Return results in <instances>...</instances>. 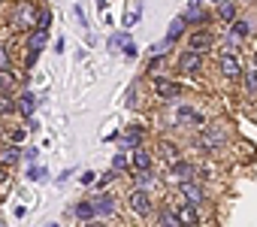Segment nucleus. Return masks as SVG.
I'll use <instances>...</instances> for the list:
<instances>
[{
	"label": "nucleus",
	"mask_w": 257,
	"mask_h": 227,
	"mask_svg": "<svg viewBox=\"0 0 257 227\" xmlns=\"http://www.w3.org/2000/svg\"><path fill=\"white\" fill-rule=\"evenodd\" d=\"M28 179H31V182H37V179H46V170H43V167H31V170H28Z\"/></svg>",
	"instance_id": "nucleus-35"
},
{
	"label": "nucleus",
	"mask_w": 257,
	"mask_h": 227,
	"mask_svg": "<svg viewBox=\"0 0 257 227\" xmlns=\"http://www.w3.org/2000/svg\"><path fill=\"white\" fill-rule=\"evenodd\" d=\"M46 227H58V224H55V221H52V224H46Z\"/></svg>",
	"instance_id": "nucleus-45"
},
{
	"label": "nucleus",
	"mask_w": 257,
	"mask_h": 227,
	"mask_svg": "<svg viewBox=\"0 0 257 227\" xmlns=\"http://www.w3.org/2000/svg\"><path fill=\"white\" fill-rule=\"evenodd\" d=\"M248 34H251V22H248V19H239V16H236V19L230 22L227 40H233V43H242V40H245Z\"/></svg>",
	"instance_id": "nucleus-12"
},
{
	"label": "nucleus",
	"mask_w": 257,
	"mask_h": 227,
	"mask_svg": "<svg viewBox=\"0 0 257 227\" xmlns=\"http://www.w3.org/2000/svg\"><path fill=\"white\" fill-rule=\"evenodd\" d=\"M13 82H16V76L10 73V67H7V70H0V91H7Z\"/></svg>",
	"instance_id": "nucleus-29"
},
{
	"label": "nucleus",
	"mask_w": 257,
	"mask_h": 227,
	"mask_svg": "<svg viewBox=\"0 0 257 227\" xmlns=\"http://www.w3.org/2000/svg\"><path fill=\"white\" fill-rule=\"evenodd\" d=\"M37 16H40V10L34 7V4H19L13 13H10V28L13 31H34L37 28Z\"/></svg>",
	"instance_id": "nucleus-1"
},
{
	"label": "nucleus",
	"mask_w": 257,
	"mask_h": 227,
	"mask_svg": "<svg viewBox=\"0 0 257 227\" xmlns=\"http://www.w3.org/2000/svg\"><path fill=\"white\" fill-rule=\"evenodd\" d=\"M124 55H127V58H137V43H127V46H124Z\"/></svg>",
	"instance_id": "nucleus-39"
},
{
	"label": "nucleus",
	"mask_w": 257,
	"mask_h": 227,
	"mask_svg": "<svg viewBox=\"0 0 257 227\" xmlns=\"http://www.w3.org/2000/svg\"><path fill=\"white\" fill-rule=\"evenodd\" d=\"M127 43H131V34H127V31L112 34V37H109V52H118V49H124Z\"/></svg>",
	"instance_id": "nucleus-25"
},
{
	"label": "nucleus",
	"mask_w": 257,
	"mask_h": 227,
	"mask_svg": "<svg viewBox=\"0 0 257 227\" xmlns=\"http://www.w3.org/2000/svg\"><path fill=\"white\" fill-rule=\"evenodd\" d=\"M112 170H115V173H127V170H131V158H127L124 152H118V155L112 158Z\"/></svg>",
	"instance_id": "nucleus-27"
},
{
	"label": "nucleus",
	"mask_w": 257,
	"mask_h": 227,
	"mask_svg": "<svg viewBox=\"0 0 257 227\" xmlns=\"http://www.w3.org/2000/svg\"><path fill=\"white\" fill-rule=\"evenodd\" d=\"M158 152H161V158H164V161H167V167H170V164H173V161H179V158H182V155H179V149H176V146H173V143H167V140H164V143H161V149H158Z\"/></svg>",
	"instance_id": "nucleus-24"
},
{
	"label": "nucleus",
	"mask_w": 257,
	"mask_h": 227,
	"mask_svg": "<svg viewBox=\"0 0 257 227\" xmlns=\"http://www.w3.org/2000/svg\"><path fill=\"white\" fill-rule=\"evenodd\" d=\"M155 91H158L161 100H179L185 88H182L179 82H170V79H164V76H155Z\"/></svg>",
	"instance_id": "nucleus-5"
},
{
	"label": "nucleus",
	"mask_w": 257,
	"mask_h": 227,
	"mask_svg": "<svg viewBox=\"0 0 257 227\" xmlns=\"http://www.w3.org/2000/svg\"><path fill=\"white\" fill-rule=\"evenodd\" d=\"M127 203H131V209H134L137 215H149V212H152V197H149L143 188H134L131 197H127Z\"/></svg>",
	"instance_id": "nucleus-8"
},
{
	"label": "nucleus",
	"mask_w": 257,
	"mask_h": 227,
	"mask_svg": "<svg viewBox=\"0 0 257 227\" xmlns=\"http://www.w3.org/2000/svg\"><path fill=\"white\" fill-rule=\"evenodd\" d=\"M179 188H182V194H185V200H191V203H203V200H206V194H203V188H200V185H197L194 179H191V182H182Z\"/></svg>",
	"instance_id": "nucleus-16"
},
{
	"label": "nucleus",
	"mask_w": 257,
	"mask_h": 227,
	"mask_svg": "<svg viewBox=\"0 0 257 227\" xmlns=\"http://www.w3.org/2000/svg\"><path fill=\"white\" fill-rule=\"evenodd\" d=\"M85 227H103V224H100V221H94V218H91V221H88V224H85Z\"/></svg>",
	"instance_id": "nucleus-42"
},
{
	"label": "nucleus",
	"mask_w": 257,
	"mask_h": 227,
	"mask_svg": "<svg viewBox=\"0 0 257 227\" xmlns=\"http://www.w3.org/2000/svg\"><path fill=\"white\" fill-rule=\"evenodd\" d=\"M112 179H115V170H112V173H106V176H103V179H100V185H97V188H100V191H103V188H106V185H109V182H112Z\"/></svg>",
	"instance_id": "nucleus-38"
},
{
	"label": "nucleus",
	"mask_w": 257,
	"mask_h": 227,
	"mask_svg": "<svg viewBox=\"0 0 257 227\" xmlns=\"http://www.w3.org/2000/svg\"><path fill=\"white\" fill-rule=\"evenodd\" d=\"M209 4H221V0H209Z\"/></svg>",
	"instance_id": "nucleus-46"
},
{
	"label": "nucleus",
	"mask_w": 257,
	"mask_h": 227,
	"mask_svg": "<svg viewBox=\"0 0 257 227\" xmlns=\"http://www.w3.org/2000/svg\"><path fill=\"white\" fill-rule=\"evenodd\" d=\"M34 106H37V100H34V94H31V91H22V100H19V109H22V116H25V119H31V116H34Z\"/></svg>",
	"instance_id": "nucleus-23"
},
{
	"label": "nucleus",
	"mask_w": 257,
	"mask_h": 227,
	"mask_svg": "<svg viewBox=\"0 0 257 227\" xmlns=\"http://www.w3.org/2000/svg\"><path fill=\"white\" fill-rule=\"evenodd\" d=\"M37 58H40V52H34V49H28V58H25V67H28V70H34V67H37Z\"/></svg>",
	"instance_id": "nucleus-34"
},
{
	"label": "nucleus",
	"mask_w": 257,
	"mask_h": 227,
	"mask_svg": "<svg viewBox=\"0 0 257 227\" xmlns=\"http://www.w3.org/2000/svg\"><path fill=\"white\" fill-rule=\"evenodd\" d=\"M218 70H221V76H224V79H230V82H239V79H242V70H245V64H242V58H239V55L221 52V55H218Z\"/></svg>",
	"instance_id": "nucleus-2"
},
{
	"label": "nucleus",
	"mask_w": 257,
	"mask_h": 227,
	"mask_svg": "<svg viewBox=\"0 0 257 227\" xmlns=\"http://www.w3.org/2000/svg\"><path fill=\"white\" fill-rule=\"evenodd\" d=\"M188 25H203L206 19H209V13L203 10V0H188V13L182 16Z\"/></svg>",
	"instance_id": "nucleus-13"
},
{
	"label": "nucleus",
	"mask_w": 257,
	"mask_h": 227,
	"mask_svg": "<svg viewBox=\"0 0 257 227\" xmlns=\"http://www.w3.org/2000/svg\"><path fill=\"white\" fill-rule=\"evenodd\" d=\"M46 40H49V31H46V28H34V31H31V40H28V49L43 52V49H46Z\"/></svg>",
	"instance_id": "nucleus-18"
},
{
	"label": "nucleus",
	"mask_w": 257,
	"mask_h": 227,
	"mask_svg": "<svg viewBox=\"0 0 257 227\" xmlns=\"http://www.w3.org/2000/svg\"><path fill=\"white\" fill-rule=\"evenodd\" d=\"M10 67V52H7V46L0 43V70H7Z\"/></svg>",
	"instance_id": "nucleus-36"
},
{
	"label": "nucleus",
	"mask_w": 257,
	"mask_h": 227,
	"mask_svg": "<svg viewBox=\"0 0 257 227\" xmlns=\"http://www.w3.org/2000/svg\"><path fill=\"white\" fill-rule=\"evenodd\" d=\"M185 31H188V22L179 16V19H173V22H170V28H167V37H164V40H167V43H176V40H182V37H185Z\"/></svg>",
	"instance_id": "nucleus-15"
},
{
	"label": "nucleus",
	"mask_w": 257,
	"mask_h": 227,
	"mask_svg": "<svg viewBox=\"0 0 257 227\" xmlns=\"http://www.w3.org/2000/svg\"><path fill=\"white\" fill-rule=\"evenodd\" d=\"M131 170H152V155L149 152H143V149H134V155H131Z\"/></svg>",
	"instance_id": "nucleus-17"
},
{
	"label": "nucleus",
	"mask_w": 257,
	"mask_h": 227,
	"mask_svg": "<svg viewBox=\"0 0 257 227\" xmlns=\"http://www.w3.org/2000/svg\"><path fill=\"white\" fill-rule=\"evenodd\" d=\"M91 182H94V173H91V170H88V173H82V185H91Z\"/></svg>",
	"instance_id": "nucleus-41"
},
{
	"label": "nucleus",
	"mask_w": 257,
	"mask_h": 227,
	"mask_svg": "<svg viewBox=\"0 0 257 227\" xmlns=\"http://www.w3.org/2000/svg\"><path fill=\"white\" fill-rule=\"evenodd\" d=\"M242 82H245V94H257V67L251 64V67H245L242 70Z\"/></svg>",
	"instance_id": "nucleus-19"
},
{
	"label": "nucleus",
	"mask_w": 257,
	"mask_h": 227,
	"mask_svg": "<svg viewBox=\"0 0 257 227\" xmlns=\"http://www.w3.org/2000/svg\"><path fill=\"white\" fill-rule=\"evenodd\" d=\"M254 67H257V49H254Z\"/></svg>",
	"instance_id": "nucleus-44"
},
{
	"label": "nucleus",
	"mask_w": 257,
	"mask_h": 227,
	"mask_svg": "<svg viewBox=\"0 0 257 227\" xmlns=\"http://www.w3.org/2000/svg\"><path fill=\"white\" fill-rule=\"evenodd\" d=\"M115 140H118V137H115ZM140 143H143V128H127L124 137L118 140V149H121V152H127V149H140Z\"/></svg>",
	"instance_id": "nucleus-14"
},
{
	"label": "nucleus",
	"mask_w": 257,
	"mask_h": 227,
	"mask_svg": "<svg viewBox=\"0 0 257 227\" xmlns=\"http://www.w3.org/2000/svg\"><path fill=\"white\" fill-rule=\"evenodd\" d=\"M179 221H182V227L188 224V227H197L200 224V203H191V200H185V206H179Z\"/></svg>",
	"instance_id": "nucleus-11"
},
{
	"label": "nucleus",
	"mask_w": 257,
	"mask_h": 227,
	"mask_svg": "<svg viewBox=\"0 0 257 227\" xmlns=\"http://www.w3.org/2000/svg\"><path fill=\"white\" fill-rule=\"evenodd\" d=\"M37 28H52V13L49 10H40V16H37Z\"/></svg>",
	"instance_id": "nucleus-30"
},
{
	"label": "nucleus",
	"mask_w": 257,
	"mask_h": 227,
	"mask_svg": "<svg viewBox=\"0 0 257 227\" xmlns=\"http://www.w3.org/2000/svg\"><path fill=\"white\" fill-rule=\"evenodd\" d=\"M212 46H215V37H212L209 31H197V34H191V40H188V49H191V52H200V55H206Z\"/></svg>",
	"instance_id": "nucleus-9"
},
{
	"label": "nucleus",
	"mask_w": 257,
	"mask_h": 227,
	"mask_svg": "<svg viewBox=\"0 0 257 227\" xmlns=\"http://www.w3.org/2000/svg\"><path fill=\"white\" fill-rule=\"evenodd\" d=\"M200 67H203V55H200V52H191V49H185V52L179 55V73H185V76H194V73H200Z\"/></svg>",
	"instance_id": "nucleus-4"
},
{
	"label": "nucleus",
	"mask_w": 257,
	"mask_h": 227,
	"mask_svg": "<svg viewBox=\"0 0 257 227\" xmlns=\"http://www.w3.org/2000/svg\"><path fill=\"white\" fill-rule=\"evenodd\" d=\"M91 206H94V215L106 218V215H112V212H115V197H112V194H106V191H100V194H94Z\"/></svg>",
	"instance_id": "nucleus-10"
},
{
	"label": "nucleus",
	"mask_w": 257,
	"mask_h": 227,
	"mask_svg": "<svg viewBox=\"0 0 257 227\" xmlns=\"http://www.w3.org/2000/svg\"><path fill=\"white\" fill-rule=\"evenodd\" d=\"M140 16H143V10H134V13H127V16H124V28H134V25L140 22Z\"/></svg>",
	"instance_id": "nucleus-32"
},
{
	"label": "nucleus",
	"mask_w": 257,
	"mask_h": 227,
	"mask_svg": "<svg viewBox=\"0 0 257 227\" xmlns=\"http://www.w3.org/2000/svg\"><path fill=\"white\" fill-rule=\"evenodd\" d=\"M73 215H76L79 221H91V218H97V215H94V206H91V200H82V203H76Z\"/></svg>",
	"instance_id": "nucleus-21"
},
{
	"label": "nucleus",
	"mask_w": 257,
	"mask_h": 227,
	"mask_svg": "<svg viewBox=\"0 0 257 227\" xmlns=\"http://www.w3.org/2000/svg\"><path fill=\"white\" fill-rule=\"evenodd\" d=\"M224 143H227V137H224L221 128H206V131L200 134V149H203V152H215V149H221Z\"/></svg>",
	"instance_id": "nucleus-6"
},
{
	"label": "nucleus",
	"mask_w": 257,
	"mask_h": 227,
	"mask_svg": "<svg viewBox=\"0 0 257 227\" xmlns=\"http://www.w3.org/2000/svg\"><path fill=\"white\" fill-rule=\"evenodd\" d=\"M25 137H28L25 131H13V134H10V140H13V146H22V143H25Z\"/></svg>",
	"instance_id": "nucleus-37"
},
{
	"label": "nucleus",
	"mask_w": 257,
	"mask_h": 227,
	"mask_svg": "<svg viewBox=\"0 0 257 227\" xmlns=\"http://www.w3.org/2000/svg\"><path fill=\"white\" fill-rule=\"evenodd\" d=\"M73 16H76V22H79V25H82V28H88V16H85V10H82V7H79V4H76V7H73Z\"/></svg>",
	"instance_id": "nucleus-33"
},
{
	"label": "nucleus",
	"mask_w": 257,
	"mask_h": 227,
	"mask_svg": "<svg viewBox=\"0 0 257 227\" xmlns=\"http://www.w3.org/2000/svg\"><path fill=\"white\" fill-rule=\"evenodd\" d=\"M194 176H197V170H194V164H191V161L179 158V161H173V164H170V179H176L179 185H182V182H191Z\"/></svg>",
	"instance_id": "nucleus-7"
},
{
	"label": "nucleus",
	"mask_w": 257,
	"mask_h": 227,
	"mask_svg": "<svg viewBox=\"0 0 257 227\" xmlns=\"http://www.w3.org/2000/svg\"><path fill=\"white\" fill-rule=\"evenodd\" d=\"M173 125H194V128H203L206 119H203V112H197L194 106H179L176 116H173Z\"/></svg>",
	"instance_id": "nucleus-3"
},
{
	"label": "nucleus",
	"mask_w": 257,
	"mask_h": 227,
	"mask_svg": "<svg viewBox=\"0 0 257 227\" xmlns=\"http://www.w3.org/2000/svg\"><path fill=\"white\" fill-rule=\"evenodd\" d=\"M173 52V43H167V40H161L158 46H152V55H170Z\"/></svg>",
	"instance_id": "nucleus-31"
},
{
	"label": "nucleus",
	"mask_w": 257,
	"mask_h": 227,
	"mask_svg": "<svg viewBox=\"0 0 257 227\" xmlns=\"http://www.w3.org/2000/svg\"><path fill=\"white\" fill-rule=\"evenodd\" d=\"M4 182H7V170H4V167H0V185H4Z\"/></svg>",
	"instance_id": "nucleus-43"
},
{
	"label": "nucleus",
	"mask_w": 257,
	"mask_h": 227,
	"mask_svg": "<svg viewBox=\"0 0 257 227\" xmlns=\"http://www.w3.org/2000/svg\"><path fill=\"white\" fill-rule=\"evenodd\" d=\"M218 19L224 25H230L236 19V4H233V0H221V4H218Z\"/></svg>",
	"instance_id": "nucleus-20"
},
{
	"label": "nucleus",
	"mask_w": 257,
	"mask_h": 227,
	"mask_svg": "<svg viewBox=\"0 0 257 227\" xmlns=\"http://www.w3.org/2000/svg\"><path fill=\"white\" fill-rule=\"evenodd\" d=\"M13 112H16V100L7 91H0V116H13Z\"/></svg>",
	"instance_id": "nucleus-26"
},
{
	"label": "nucleus",
	"mask_w": 257,
	"mask_h": 227,
	"mask_svg": "<svg viewBox=\"0 0 257 227\" xmlns=\"http://www.w3.org/2000/svg\"><path fill=\"white\" fill-rule=\"evenodd\" d=\"M134 103H137V88L127 91V106H134Z\"/></svg>",
	"instance_id": "nucleus-40"
},
{
	"label": "nucleus",
	"mask_w": 257,
	"mask_h": 227,
	"mask_svg": "<svg viewBox=\"0 0 257 227\" xmlns=\"http://www.w3.org/2000/svg\"><path fill=\"white\" fill-rule=\"evenodd\" d=\"M16 161H22V149H19V146H10V149L0 152V167H10V164H16Z\"/></svg>",
	"instance_id": "nucleus-22"
},
{
	"label": "nucleus",
	"mask_w": 257,
	"mask_h": 227,
	"mask_svg": "<svg viewBox=\"0 0 257 227\" xmlns=\"http://www.w3.org/2000/svg\"><path fill=\"white\" fill-rule=\"evenodd\" d=\"M161 227H182V221H179V215L173 209H164L161 212Z\"/></svg>",
	"instance_id": "nucleus-28"
}]
</instances>
